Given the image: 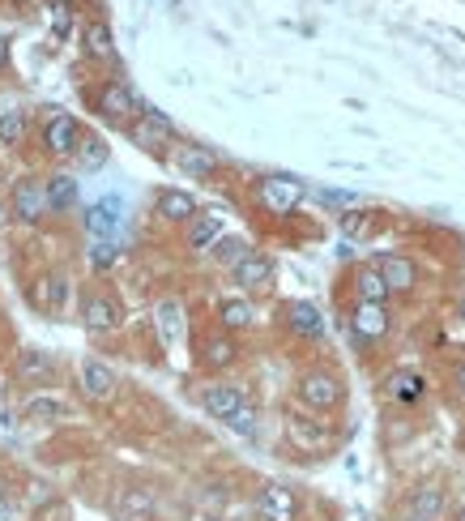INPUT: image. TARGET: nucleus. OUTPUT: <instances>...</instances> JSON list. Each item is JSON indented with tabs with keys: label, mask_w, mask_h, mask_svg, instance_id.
Masks as SVG:
<instances>
[{
	"label": "nucleus",
	"mask_w": 465,
	"mask_h": 521,
	"mask_svg": "<svg viewBox=\"0 0 465 521\" xmlns=\"http://www.w3.org/2000/svg\"><path fill=\"white\" fill-rule=\"evenodd\" d=\"M346 398H350V389H346V376L333 368V363H308V368H299L295 372V402L303 410H312V415H342L346 410Z\"/></svg>",
	"instance_id": "nucleus-1"
},
{
	"label": "nucleus",
	"mask_w": 465,
	"mask_h": 521,
	"mask_svg": "<svg viewBox=\"0 0 465 521\" xmlns=\"http://www.w3.org/2000/svg\"><path fill=\"white\" fill-rule=\"evenodd\" d=\"M86 103H90V112L107 124V129H124V133H128V124L146 112L141 99H137V90L128 86L124 77H103L94 90H86Z\"/></svg>",
	"instance_id": "nucleus-2"
},
{
	"label": "nucleus",
	"mask_w": 465,
	"mask_h": 521,
	"mask_svg": "<svg viewBox=\"0 0 465 521\" xmlns=\"http://www.w3.org/2000/svg\"><path fill=\"white\" fill-rule=\"evenodd\" d=\"M252 201L261 214L291 218V214H299V205L308 201V184L299 176H286V171H269V176L252 180Z\"/></svg>",
	"instance_id": "nucleus-3"
},
{
	"label": "nucleus",
	"mask_w": 465,
	"mask_h": 521,
	"mask_svg": "<svg viewBox=\"0 0 465 521\" xmlns=\"http://www.w3.org/2000/svg\"><path fill=\"white\" fill-rule=\"evenodd\" d=\"M128 141L141 150V154H150V159L158 163H171V154L175 146H180V129H175V120L167 112H158V107H146L133 124H128Z\"/></svg>",
	"instance_id": "nucleus-4"
},
{
	"label": "nucleus",
	"mask_w": 465,
	"mask_h": 521,
	"mask_svg": "<svg viewBox=\"0 0 465 521\" xmlns=\"http://www.w3.org/2000/svg\"><path fill=\"white\" fill-rule=\"evenodd\" d=\"M342 325L359 351H372V346L389 342L397 317H393V304H363V299H350Z\"/></svg>",
	"instance_id": "nucleus-5"
},
{
	"label": "nucleus",
	"mask_w": 465,
	"mask_h": 521,
	"mask_svg": "<svg viewBox=\"0 0 465 521\" xmlns=\"http://www.w3.org/2000/svg\"><path fill=\"white\" fill-rule=\"evenodd\" d=\"M192 359H197V372L210 376V381H218V376H227L239 359H244V346H239L235 334H227V329L218 325H205L197 342H192Z\"/></svg>",
	"instance_id": "nucleus-6"
},
{
	"label": "nucleus",
	"mask_w": 465,
	"mask_h": 521,
	"mask_svg": "<svg viewBox=\"0 0 465 521\" xmlns=\"http://www.w3.org/2000/svg\"><path fill=\"white\" fill-rule=\"evenodd\" d=\"M282 432H286V445H291L295 453H308V457L329 453L333 445H338V432L329 428V419L325 415H312V410H303V406L286 415Z\"/></svg>",
	"instance_id": "nucleus-7"
},
{
	"label": "nucleus",
	"mask_w": 465,
	"mask_h": 521,
	"mask_svg": "<svg viewBox=\"0 0 465 521\" xmlns=\"http://www.w3.org/2000/svg\"><path fill=\"white\" fill-rule=\"evenodd\" d=\"M52 214V201H47V180L43 176H18L9 188V218L22 227H39L43 218Z\"/></svg>",
	"instance_id": "nucleus-8"
},
{
	"label": "nucleus",
	"mask_w": 465,
	"mask_h": 521,
	"mask_svg": "<svg viewBox=\"0 0 465 521\" xmlns=\"http://www.w3.org/2000/svg\"><path fill=\"white\" fill-rule=\"evenodd\" d=\"M278 325L295 342H308V346H320V342H325V334H329L325 312H320L312 299H282V304H278Z\"/></svg>",
	"instance_id": "nucleus-9"
},
{
	"label": "nucleus",
	"mask_w": 465,
	"mask_h": 521,
	"mask_svg": "<svg viewBox=\"0 0 465 521\" xmlns=\"http://www.w3.org/2000/svg\"><path fill=\"white\" fill-rule=\"evenodd\" d=\"M120 325H124V304L116 299V291L90 287L82 295V329L90 338H107V334H116Z\"/></svg>",
	"instance_id": "nucleus-10"
},
{
	"label": "nucleus",
	"mask_w": 465,
	"mask_h": 521,
	"mask_svg": "<svg viewBox=\"0 0 465 521\" xmlns=\"http://www.w3.org/2000/svg\"><path fill=\"white\" fill-rule=\"evenodd\" d=\"M252 517L256 521H303V500L291 483H278V479H269L256 487V496H252Z\"/></svg>",
	"instance_id": "nucleus-11"
},
{
	"label": "nucleus",
	"mask_w": 465,
	"mask_h": 521,
	"mask_svg": "<svg viewBox=\"0 0 465 521\" xmlns=\"http://www.w3.org/2000/svg\"><path fill=\"white\" fill-rule=\"evenodd\" d=\"M43 150L52 154V159H77V146H82V120L69 116V112H60V107H43Z\"/></svg>",
	"instance_id": "nucleus-12"
},
{
	"label": "nucleus",
	"mask_w": 465,
	"mask_h": 521,
	"mask_svg": "<svg viewBox=\"0 0 465 521\" xmlns=\"http://www.w3.org/2000/svg\"><path fill=\"white\" fill-rule=\"evenodd\" d=\"M231 282H235V291H239V295L261 299V295L274 291V282H278V261L269 257L265 248H252L248 257L231 270Z\"/></svg>",
	"instance_id": "nucleus-13"
},
{
	"label": "nucleus",
	"mask_w": 465,
	"mask_h": 521,
	"mask_svg": "<svg viewBox=\"0 0 465 521\" xmlns=\"http://www.w3.org/2000/svg\"><path fill=\"white\" fill-rule=\"evenodd\" d=\"M372 265L384 274V282H389V291H393V299L397 295H414L423 287V265L410 257V252H397V248H380L376 257H372Z\"/></svg>",
	"instance_id": "nucleus-14"
},
{
	"label": "nucleus",
	"mask_w": 465,
	"mask_h": 521,
	"mask_svg": "<svg viewBox=\"0 0 465 521\" xmlns=\"http://www.w3.org/2000/svg\"><path fill=\"white\" fill-rule=\"evenodd\" d=\"M77 393H82L90 406H107L120 393V372L111 368L107 359L90 355V359L77 363Z\"/></svg>",
	"instance_id": "nucleus-15"
},
{
	"label": "nucleus",
	"mask_w": 465,
	"mask_h": 521,
	"mask_svg": "<svg viewBox=\"0 0 465 521\" xmlns=\"http://www.w3.org/2000/svg\"><path fill=\"white\" fill-rule=\"evenodd\" d=\"M124 218H128V205L120 193H107L99 201H90L82 210V227L90 240H124Z\"/></svg>",
	"instance_id": "nucleus-16"
},
{
	"label": "nucleus",
	"mask_w": 465,
	"mask_h": 521,
	"mask_svg": "<svg viewBox=\"0 0 465 521\" xmlns=\"http://www.w3.org/2000/svg\"><path fill=\"white\" fill-rule=\"evenodd\" d=\"M427 393H431V381H427V372L419 368H389L380 376V398L384 402H393V406H419L427 402Z\"/></svg>",
	"instance_id": "nucleus-17"
},
{
	"label": "nucleus",
	"mask_w": 465,
	"mask_h": 521,
	"mask_svg": "<svg viewBox=\"0 0 465 521\" xmlns=\"http://www.w3.org/2000/svg\"><path fill=\"white\" fill-rule=\"evenodd\" d=\"M244 402H248L244 385L222 381V376H218V381H205V385L197 389V406H201L210 419H218V423H227V419H231V415H235V410L244 406Z\"/></svg>",
	"instance_id": "nucleus-18"
},
{
	"label": "nucleus",
	"mask_w": 465,
	"mask_h": 521,
	"mask_svg": "<svg viewBox=\"0 0 465 521\" xmlns=\"http://www.w3.org/2000/svg\"><path fill=\"white\" fill-rule=\"evenodd\" d=\"M256 321H261V312H256V299L252 295H222L218 304H214V325L218 329H227V334L235 338H244L256 329Z\"/></svg>",
	"instance_id": "nucleus-19"
},
{
	"label": "nucleus",
	"mask_w": 465,
	"mask_h": 521,
	"mask_svg": "<svg viewBox=\"0 0 465 521\" xmlns=\"http://www.w3.org/2000/svg\"><path fill=\"white\" fill-rule=\"evenodd\" d=\"M197 214H201V201H197V193H188V188H158L154 193V218L163 227L184 231Z\"/></svg>",
	"instance_id": "nucleus-20"
},
{
	"label": "nucleus",
	"mask_w": 465,
	"mask_h": 521,
	"mask_svg": "<svg viewBox=\"0 0 465 521\" xmlns=\"http://www.w3.org/2000/svg\"><path fill=\"white\" fill-rule=\"evenodd\" d=\"M171 163H175V171H180V176H188V180H210V176H218L222 154H218L214 146H205V141H180V146H175V154H171Z\"/></svg>",
	"instance_id": "nucleus-21"
},
{
	"label": "nucleus",
	"mask_w": 465,
	"mask_h": 521,
	"mask_svg": "<svg viewBox=\"0 0 465 521\" xmlns=\"http://www.w3.org/2000/svg\"><path fill=\"white\" fill-rule=\"evenodd\" d=\"M30 308H39L43 317H60L64 312V299H69V274L64 270H47V274H35L30 278Z\"/></svg>",
	"instance_id": "nucleus-22"
},
{
	"label": "nucleus",
	"mask_w": 465,
	"mask_h": 521,
	"mask_svg": "<svg viewBox=\"0 0 465 521\" xmlns=\"http://www.w3.org/2000/svg\"><path fill=\"white\" fill-rule=\"evenodd\" d=\"M222 235H227V218H222L218 210H201L184 227V252H188V257H210Z\"/></svg>",
	"instance_id": "nucleus-23"
},
{
	"label": "nucleus",
	"mask_w": 465,
	"mask_h": 521,
	"mask_svg": "<svg viewBox=\"0 0 465 521\" xmlns=\"http://www.w3.org/2000/svg\"><path fill=\"white\" fill-rule=\"evenodd\" d=\"M346 291H350V299H363V304H393L389 282H384V274L372 261H359L355 270L346 274Z\"/></svg>",
	"instance_id": "nucleus-24"
},
{
	"label": "nucleus",
	"mask_w": 465,
	"mask_h": 521,
	"mask_svg": "<svg viewBox=\"0 0 465 521\" xmlns=\"http://www.w3.org/2000/svg\"><path fill=\"white\" fill-rule=\"evenodd\" d=\"M154 329H158V342L163 346H180L188 334V308L180 295H163L154 304Z\"/></svg>",
	"instance_id": "nucleus-25"
},
{
	"label": "nucleus",
	"mask_w": 465,
	"mask_h": 521,
	"mask_svg": "<svg viewBox=\"0 0 465 521\" xmlns=\"http://www.w3.org/2000/svg\"><path fill=\"white\" fill-rule=\"evenodd\" d=\"M13 376H18L22 385H56L60 376V363L52 351H39V346H26L18 351V363H13Z\"/></svg>",
	"instance_id": "nucleus-26"
},
{
	"label": "nucleus",
	"mask_w": 465,
	"mask_h": 521,
	"mask_svg": "<svg viewBox=\"0 0 465 521\" xmlns=\"http://www.w3.org/2000/svg\"><path fill=\"white\" fill-rule=\"evenodd\" d=\"M22 419L30 428H64V423H73V410H69V402L52 398V393H35V398L22 406Z\"/></svg>",
	"instance_id": "nucleus-27"
},
{
	"label": "nucleus",
	"mask_w": 465,
	"mask_h": 521,
	"mask_svg": "<svg viewBox=\"0 0 465 521\" xmlns=\"http://www.w3.org/2000/svg\"><path fill=\"white\" fill-rule=\"evenodd\" d=\"M82 52H86V60H94V65H120L116 35H111V26L103 18H90L82 26Z\"/></svg>",
	"instance_id": "nucleus-28"
},
{
	"label": "nucleus",
	"mask_w": 465,
	"mask_h": 521,
	"mask_svg": "<svg viewBox=\"0 0 465 521\" xmlns=\"http://www.w3.org/2000/svg\"><path fill=\"white\" fill-rule=\"evenodd\" d=\"M406 509L410 513H423V517H448V492H444V487L440 483H414L410 487V496H406Z\"/></svg>",
	"instance_id": "nucleus-29"
},
{
	"label": "nucleus",
	"mask_w": 465,
	"mask_h": 521,
	"mask_svg": "<svg viewBox=\"0 0 465 521\" xmlns=\"http://www.w3.org/2000/svg\"><path fill=\"white\" fill-rule=\"evenodd\" d=\"M47 180V201H52V214H73L77 197H82V184L73 180V171H52Z\"/></svg>",
	"instance_id": "nucleus-30"
},
{
	"label": "nucleus",
	"mask_w": 465,
	"mask_h": 521,
	"mask_svg": "<svg viewBox=\"0 0 465 521\" xmlns=\"http://www.w3.org/2000/svg\"><path fill=\"white\" fill-rule=\"evenodd\" d=\"M252 248H256V244L248 240V235H235V231H227V235H222V240L214 244V252H210V265H214V270H222V274H231L235 265L244 261Z\"/></svg>",
	"instance_id": "nucleus-31"
},
{
	"label": "nucleus",
	"mask_w": 465,
	"mask_h": 521,
	"mask_svg": "<svg viewBox=\"0 0 465 521\" xmlns=\"http://www.w3.org/2000/svg\"><path fill=\"white\" fill-rule=\"evenodd\" d=\"M150 513H154V487H124L116 496L120 521H150Z\"/></svg>",
	"instance_id": "nucleus-32"
},
{
	"label": "nucleus",
	"mask_w": 465,
	"mask_h": 521,
	"mask_svg": "<svg viewBox=\"0 0 465 521\" xmlns=\"http://www.w3.org/2000/svg\"><path fill=\"white\" fill-rule=\"evenodd\" d=\"M26 129H30V120H26L22 107L0 103V146H5V150H18L22 141H26Z\"/></svg>",
	"instance_id": "nucleus-33"
},
{
	"label": "nucleus",
	"mask_w": 465,
	"mask_h": 521,
	"mask_svg": "<svg viewBox=\"0 0 465 521\" xmlns=\"http://www.w3.org/2000/svg\"><path fill=\"white\" fill-rule=\"evenodd\" d=\"M120 252H124V240H90V248H86L90 274L94 278L111 274V270H116V261H120Z\"/></svg>",
	"instance_id": "nucleus-34"
},
{
	"label": "nucleus",
	"mask_w": 465,
	"mask_h": 521,
	"mask_svg": "<svg viewBox=\"0 0 465 521\" xmlns=\"http://www.w3.org/2000/svg\"><path fill=\"white\" fill-rule=\"evenodd\" d=\"M107 159H111V146L99 137V133H86L82 137V146H77V171H99V167H107Z\"/></svg>",
	"instance_id": "nucleus-35"
},
{
	"label": "nucleus",
	"mask_w": 465,
	"mask_h": 521,
	"mask_svg": "<svg viewBox=\"0 0 465 521\" xmlns=\"http://www.w3.org/2000/svg\"><path fill=\"white\" fill-rule=\"evenodd\" d=\"M222 428H227V432H235V436H256V428H261V410H256V402L248 398V402L239 406V410H235V415H231L227 423H222Z\"/></svg>",
	"instance_id": "nucleus-36"
},
{
	"label": "nucleus",
	"mask_w": 465,
	"mask_h": 521,
	"mask_svg": "<svg viewBox=\"0 0 465 521\" xmlns=\"http://www.w3.org/2000/svg\"><path fill=\"white\" fill-rule=\"evenodd\" d=\"M380 210H346L342 214V235H350V240H363L367 231H372Z\"/></svg>",
	"instance_id": "nucleus-37"
},
{
	"label": "nucleus",
	"mask_w": 465,
	"mask_h": 521,
	"mask_svg": "<svg viewBox=\"0 0 465 521\" xmlns=\"http://www.w3.org/2000/svg\"><path fill=\"white\" fill-rule=\"evenodd\" d=\"M448 389H453V398L465 406V359L453 363V372H448Z\"/></svg>",
	"instance_id": "nucleus-38"
},
{
	"label": "nucleus",
	"mask_w": 465,
	"mask_h": 521,
	"mask_svg": "<svg viewBox=\"0 0 465 521\" xmlns=\"http://www.w3.org/2000/svg\"><path fill=\"white\" fill-rule=\"evenodd\" d=\"M52 26H56V35H60V39L69 35V26H73V13H69V5H60V0L52 5Z\"/></svg>",
	"instance_id": "nucleus-39"
},
{
	"label": "nucleus",
	"mask_w": 465,
	"mask_h": 521,
	"mask_svg": "<svg viewBox=\"0 0 465 521\" xmlns=\"http://www.w3.org/2000/svg\"><path fill=\"white\" fill-rule=\"evenodd\" d=\"M22 509H18V500H13L9 492H0V521H18Z\"/></svg>",
	"instance_id": "nucleus-40"
},
{
	"label": "nucleus",
	"mask_w": 465,
	"mask_h": 521,
	"mask_svg": "<svg viewBox=\"0 0 465 521\" xmlns=\"http://www.w3.org/2000/svg\"><path fill=\"white\" fill-rule=\"evenodd\" d=\"M397 521H440V517H423V513H410V509H402V517Z\"/></svg>",
	"instance_id": "nucleus-41"
},
{
	"label": "nucleus",
	"mask_w": 465,
	"mask_h": 521,
	"mask_svg": "<svg viewBox=\"0 0 465 521\" xmlns=\"http://www.w3.org/2000/svg\"><path fill=\"white\" fill-rule=\"evenodd\" d=\"M448 521H465V500L453 504V513H448Z\"/></svg>",
	"instance_id": "nucleus-42"
},
{
	"label": "nucleus",
	"mask_w": 465,
	"mask_h": 521,
	"mask_svg": "<svg viewBox=\"0 0 465 521\" xmlns=\"http://www.w3.org/2000/svg\"><path fill=\"white\" fill-rule=\"evenodd\" d=\"M453 312H457V321H461V325H465V291H461V295H457V304H453Z\"/></svg>",
	"instance_id": "nucleus-43"
},
{
	"label": "nucleus",
	"mask_w": 465,
	"mask_h": 521,
	"mask_svg": "<svg viewBox=\"0 0 465 521\" xmlns=\"http://www.w3.org/2000/svg\"><path fill=\"white\" fill-rule=\"evenodd\" d=\"M5 65H9V43L0 39V69H5Z\"/></svg>",
	"instance_id": "nucleus-44"
},
{
	"label": "nucleus",
	"mask_w": 465,
	"mask_h": 521,
	"mask_svg": "<svg viewBox=\"0 0 465 521\" xmlns=\"http://www.w3.org/2000/svg\"><path fill=\"white\" fill-rule=\"evenodd\" d=\"M197 521H227V517H222V513H201Z\"/></svg>",
	"instance_id": "nucleus-45"
}]
</instances>
